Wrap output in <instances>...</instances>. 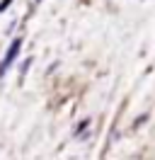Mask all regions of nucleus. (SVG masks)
Returning a JSON list of instances; mask_svg holds the SVG:
<instances>
[{
  "label": "nucleus",
  "instance_id": "1",
  "mask_svg": "<svg viewBox=\"0 0 155 160\" xmlns=\"http://www.w3.org/2000/svg\"><path fill=\"white\" fill-rule=\"evenodd\" d=\"M22 44H24V39H22V37H15V39H12V44L8 46L5 56H2V61H0V80L8 75V70L12 68V63L17 61L19 51H22Z\"/></svg>",
  "mask_w": 155,
  "mask_h": 160
},
{
  "label": "nucleus",
  "instance_id": "2",
  "mask_svg": "<svg viewBox=\"0 0 155 160\" xmlns=\"http://www.w3.org/2000/svg\"><path fill=\"white\" fill-rule=\"evenodd\" d=\"M29 66H32V58H27L24 63H22V68H19V85L24 82V78H27V70H29Z\"/></svg>",
  "mask_w": 155,
  "mask_h": 160
},
{
  "label": "nucleus",
  "instance_id": "3",
  "mask_svg": "<svg viewBox=\"0 0 155 160\" xmlns=\"http://www.w3.org/2000/svg\"><path fill=\"white\" fill-rule=\"evenodd\" d=\"M87 126H90V119H85L82 124H80V126H75V136H78V133H82V131H85Z\"/></svg>",
  "mask_w": 155,
  "mask_h": 160
},
{
  "label": "nucleus",
  "instance_id": "4",
  "mask_svg": "<svg viewBox=\"0 0 155 160\" xmlns=\"http://www.w3.org/2000/svg\"><path fill=\"white\" fill-rule=\"evenodd\" d=\"M12 2H15V0H2V2H0V12H5L10 5H12Z\"/></svg>",
  "mask_w": 155,
  "mask_h": 160
},
{
  "label": "nucleus",
  "instance_id": "5",
  "mask_svg": "<svg viewBox=\"0 0 155 160\" xmlns=\"http://www.w3.org/2000/svg\"><path fill=\"white\" fill-rule=\"evenodd\" d=\"M37 2H41V0H37Z\"/></svg>",
  "mask_w": 155,
  "mask_h": 160
}]
</instances>
